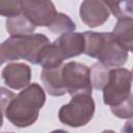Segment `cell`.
<instances>
[{
	"label": "cell",
	"instance_id": "6da1fadb",
	"mask_svg": "<svg viewBox=\"0 0 133 133\" xmlns=\"http://www.w3.org/2000/svg\"><path fill=\"white\" fill-rule=\"evenodd\" d=\"M1 108L5 118L14 126L25 128L33 125L46 102L44 89L37 83H30L18 95L1 87Z\"/></svg>",
	"mask_w": 133,
	"mask_h": 133
},
{
	"label": "cell",
	"instance_id": "7a4b0ae2",
	"mask_svg": "<svg viewBox=\"0 0 133 133\" xmlns=\"http://www.w3.org/2000/svg\"><path fill=\"white\" fill-rule=\"evenodd\" d=\"M84 53L108 68L123 66L128 60V50L113 32L84 31Z\"/></svg>",
	"mask_w": 133,
	"mask_h": 133
},
{
	"label": "cell",
	"instance_id": "3957f363",
	"mask_svg": "<svg viewBox=\"0 0 133 133\" xmlns=\"http://www.w3.org/2000/svg\"><path fill=\"white\" fill-rule=\"evenodd\" d=\"M48 44H50L49 38L42 33L9 36L0 47L1 63L25 59L33 64H38L39 54Z\"/></svg>",
	"mask_w": 133,
	"mask_h": 133
},
{
	"label": "cell",
	"instance_id": "277c9868",
	"mask_svg": "<svg viewBox=\"0 0 133 133\" xmlns=\"http://www.w3.org/2000/svg\"><path fill=\"white\" fill-rule=\"evenodd\" d=\"M96 110L95 101L89 94H76L71 101L62 105L58 111V118L61 124L79 128L87 125L94 117Z\"/></svg>",
	"mask_w": 133,
	"mask_h": 133
},
{
	"label": "cell",
	"instance_id": "5b68a950",
	"mask_svg": "<svg viewBox=\"0 0 133 133\" xmlns=\"http://www.w3.org/2000/svg\"><path fill=\"white\" fill-rule=\"evenodd\" d=\"M132 73L125 68H110L103 90V100L109 107L121 105L127 101L132 92Z\"/></svg>",
	"mask_w": 133,
	"mask_h": 133
},
{
	"label": "cell",
	"instance_id": "8992f818",
	"mask_svg": "<svg viewBox=\"0 0 133 133\" xmlns=\"http://www.w3.org/2000/svg\"><path fill=\"white\" fill-rule=\"evenodd\" d=\"M60 74L62 85L71 97L81 92L91 95L90 69L87 65L77 61H70L61 65Z\"/></svg>",
	"mask_w": 133,
	"mask_h": 133
},
{
	"label": "cell",
	"instance_id": "52a82bcc",
	"mask_svg": "<svg viewBox=\"0 0 133 133\" xmlns=\"http://www.w3.org/2000/svg\"><path fill=\"white\" fill-rule=\"evenodd\" d=\"M21 11L36 26L49 27L57 15L51 0H20Z\"/></svg>",
	"mask_w": 133,
	"mask_h": 133
},
{
	"label": "cell",
	"instance_id": "ba28073f",
	"mask_svg": "<svg viewBox=\"0 0 133 133\" xmlns=\"http://www.w3.org/2000/svg\"><path fill=\"white\" fill-rule=\"evenodd\" d=\"M81 21L90 28L102 26L110 17V10L103 0H84L79 10Z\"/></svg>",
	"mask_w": 133,
	"mask_h": 133
},
{
	"label": "cell",
	"instance_id": "9c48e42d",
	"mask_svg": "<svg viewBox=\"0 0 133 133\" xmlns=\"http://www.w3.org/2000/svg\"><path fill=\"white\" fill-rule=\"evenodd\" d=\"M1 75L4 83L9 88L22 89L30 84L31 69L25 63L11 62L2 69Z\"/></svg>",
	"mask_w": 133,
	"mask_h": 133
},
{
	"label": "cell",
	"instance_id": "30bf717a",
	"mask_svg": "<svg viewBox=\"0 0 133 133\" xmlns=\"http://www.w3.org/2000/svg\"><path fill=\"white\" fill-rule=\"evenodd\" d=\"M54 44L60 49L65 59L78 56L84 53L85 50V37L83 32L71 31L62 33L54 41Z\"/></svg>",
	"mask_w": 133,
	"mask_h": 133
},
{
	"label": "cell",
	"instance_id": "8fae6325",
	"mask_svg": "<svg viewBox=\"0 0 133 133\" xmlns=\"http://www.w3.org/2000/svg\"><path fill=\"white\" fill-rule=\"evenodd\" d=\"M60 69L61 65L53 69H43L41 73V80L47 92L52 97H61L66 94L61 82Z\"/></svg>",
	"mask_w": 133,
	"mask_h": 133
},
{
	"label": "cell",
	"instance_id": "7c38bea8",
	"mask_svg": "<svg viewBox=\"0 0 133 133\" xmlns=\"http://www.w3.org/2000/svg\"><path fill=\"white\" fill-rule=\"evenodd\" d=\"M5 27L10 36L32 34L37 27L34 25L23 12H20L14 17L7 18L5 21Z\"/></svg>",
	"mask_w": 133,
	"mask_h": 133
},
{
	"label": "cell",
	"instance_id": "4fadbf2b",
	"mask_svg": "<svg viewBox=\"0 0 133 133\" xmlns=\"http://www.w3.org/2000/svg\"><path fill=\"white\" fill-rule=\"evenodd\" d=\"M64 59L65 57L60 49L52 43L43 48L38 57V64L42 65L43 69H53L62 65Z\"/></svg>",
	"mask_w": 133,
	"mask_h": 133
},
{
	"label": "cell",
	"instance_id": "5bb4252c",
	"mask_svg": "<svg viewBox=\"0 0 133 133\" xmlns=\"http://www.w3.org/2000/svg\"><path fill=\"white\" fill-rule=\"evenodd\" d=\"M124 47L133 53V17L118 19L112 31Z\"/></svg>",
	"mask_w": 133,
	"mask_h": 133
},
{
	"label": "cell",
	"instance_id": "9a60e30c",
	"mask_svg": "<svg viewBox=\"0 0 133 133\" xmlns=\"http://www.w3.org/2000/svg\"><path fill=\"white\" fill-rule=\"evenodd\" d=\"M108 6L110 12L116 18L133 16V0H103Z\"/></svg>",
	"mask_w": 133,
	"mask_h": 133
},
{
	"label": "cell",
	"instance_id": "2e32d148",
	"mask_svg": "<svg viewBox=\"0 0 133 133\" xmlns=\"http://www.w3.org/2000/svg\"><path fill=\"white\" fill-rule=\"evenodd\" d=\"M49 30L55 34H62L66 32L74 31L76 29V24L73 20L63 12H57L53 22L49 25Z\"/></svg>",
	"mask_w": 133,
	"mask_h": 133
},
{
	"label": "cell",
	"instance_id": "e0dca14e",
	"mask_svg": "<svg viewBox=\"0 0 133 133\" xmlns=\"http://www.w3.org/2000/svg\"><path fill=\"white\" fill-rule=\"evenodd\" d=\"M109 70L110 68L104 65L100 61L92 64L90 69V79H91V84L94 88L98 90H102L104 88L108 78Z\"/></svg>",
	"mask_w": 133,
	"mask_h": 133
},
{
	"label": "cell",
	"instance_id": "ac0fdd59",
	"mask_svg": "<svg viewBox=\"0 0 133 133\" xmlns=\"http://www.w3.org/2000/svg\"><path fill=\"white\" fill-rule=\"evenodd\" d=\"M111 112L119 118H131L133 117V94L131 97L122 103L121 105L110 107Z\"/></svg>",
	"mask_w": 133,
	"mask_h": 133
},
{
	"label": "cell",
	"instance_id": "d6986e66",
	"mask_svg": "<svg viewBox=\"0 0 133 133\" xmlns=\"http://www.w3.org/2000/svg\"><path fill=\"white\" fill-rule=\"evenodd\" d=\"M22 12L20 0H0V14L3 17L10 18Z\"/></svg>",
	"mask_w": 133,
	"mask_h": 133
},
{
	"label": "cell",
	"instance_id": "ffe728a7",
	"mask_svg": "<svg viewBox=\"0 0 133 133\" xmlns=\"http://www.w3.org/2000/svg\"><path fill=\"white\" fill-rule=\"evenodd\" d=\"M122 131L123 132H133V117H131L129 121H127L124 124Z\"/></svg>",
	"mask_w": 133,
	"mask_h": 133
},
{
	"label": "cell",
	"instance_id": "44dd1931",
	"mask_svg": "<svg viewBox=\"0 0 133 133\" xmlns=\"http://www.w3.org/2000/svg\"><path fill=\"white\" fill-rule=\"evenodd\" d=\"M131 73H132V82H133V69H132V71H131Z\"/></svg>",
	"mask_w": 133,
	"mask_h": 133
}]
</instances>
